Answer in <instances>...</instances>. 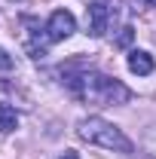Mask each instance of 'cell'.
Instances as JSON below:
<instances>
[{
    "label": "cell",
    "mask_w": 156,
    "mask_h": 159,
    "mask_svg": "<svg viewBox=\"0 0 156 159\" xmlns=\"http://www.w3.org/2000/svg\"><path fill=\"white\" fill-rule=\"evenodd\" d=\"M129 43H132V28L126 25V28H122V34L117 37V46H129Z\"/></svg>",
    "instance_id": "9"
},
{
    "label": "cell",
    "mask_w": 156,
    "mask_h": 159,
    "mask_svg": "<svg viewBox=\"0 0 156 159\" xmlns=\"http://www.w3.org/2000/svg\"><path fill=\"white\" fill-rule=\"evenodd\" d=\"M77 135L95 147H104V150H117V153H132V141L122 135V129H117L113 122L101 116H86L77 122Z\"/></svg>",
    "instance_id": "2"
},
{
    "label": "cell",
    "mask_w": 156,
    "mask_h": 159,
    "mask_svg": "<svg viewBox=\"0 0 156 159\" xmlns=\"http://www.w3.org/2000/svg\"><path fill=\"white\" fill-rule=\"evenodd\" d=\"M16 125H19L16 107H12V104H0V132L9 135V132H16Z\"/></svg>",
    "instance_id": "6"
},
{
    "label": "cell",
    "mask_w": 156,
    "mask_h": 159,
    "mask_svg": "<svg viewBox=\"0 0 156 159\" xmlns=\"http://www.w3.org/2000/svg\"><path fill=\"white\" fill-rule=\"evenodd\" d=\"M129 3H132L135 12H147V9H153V6H156V0H129Z\"/></svg>",
    "instance_id": "8"
},
{
    "label": "cell",
    "mask_w": 156,
    "mask_h": 159,
    "mask_svg": "<svg viewBox=\"0 0 156 159\" xmlns=\"http://www.w3.org/2000/svg\"><path fill=\"white\" fill-rule=\"evenodd\" d=\"M9 95H12V86L0 80V104H6V98H9Z\"/></svg>",
    "instance_id": "10"
},
{
    "label": "cell",
    "mask_w": 156,
    "mask_h": 159,
    "mask_svg": "<svg viewBox=\"0 0 156 159\" xmlns=\"http://www.w3.org/2000/svg\"><path fill=\"white\" fill-rule=\"evenodd\" d=\"M58 159H80V156L74 153V150H64V156H58Z\"/></svg>",
    "instance_id": "11"
},
{
    "label": "cell",
    "mask_w": 156,
    "mask_h": 159,
    "mask_svg": "<svg viewBox=\"0 0 156 159\" xmlns=\"http://www.w3.org/2000/svg\"><path fill=\"white\" fill-rule=\"evenodd\" d=\"M67 89L86 104H101V107H117V104H129L132 92L119 83L117 77H104L98 70H67L64 74Z\"/></svg>",
    "instance_id": "1"
},
{
    "label": "cell",
    "mask_w": 156,
    "mask_h": 159,
    "mask_svg": "<svg viewBox=\"0 0 156 159\" xmlns=\"http://www.w3.org/2000/svg\"><path fill=\"white\" fill-rule=\"evenodd\" d=\"M12 67H16V58H12V55L0 46V70H12Z\"/></svg>",
    "instance_id": "7"
},
{
    "label": "cell",
    "mask_w": 156,
    "mask_h": 159,
    "mask_svg": "<svg viewBox=\"0 0 156 159\" xmlns=\"http://www.w3.org/2000/svg\"><path fill=\"white\" fill-rule=\"evenodd\" d=\"M117 19V0H92L89 3V34L104 37Z\"/></svg>",
    "instance_id": "3"
},
{
    "label": "cell",
    "mask_w": 156,
    "mask_h": 159,
    "mask_svg": "<svg viewBox=\"0 0 156 159\" xmlns=\"http://www.w3.org/2000/svg\"><path fill=\"white\" fill-rule=\"evenodd\" d=\"M156 61L150 52H144V49H132L129 52V70L132 74H138V77H147V74H153Z\"/></svg>",
    "instance_id": "5"
},
{
    "label": "cell",
    "mask_w": 156,
    "mask_h": 159,
    "mask_svg": "<svg viewBox=\"0 0 156 159\" xmlns=\"http://www.w3.org/2000/svg\"><path fill=\"white\" fill-rule=\"evenodd\" d=\"M74 31H77V19L67 9H55L49 16V21H46V28H43V40L46 43H61V40L71 37Z\"/></svg>",
    "instance_id": "4"
}]
</instances>
